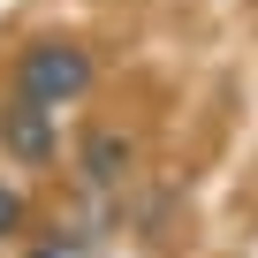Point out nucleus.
<instances>
[{
  "instance_id": "obj_1",
  "label": "nucleus",
  "mask_w": 258,
  "mask_h": 258,
  "mask_svg": "<svg viewBox=\"0 0 258 258\" xmlns=\"http://www.w3.org/2000/svg\"><path fill=\"white\" fill-rule=\"evenodd\" d=\"M16 91H31L38 106H69L91 91V53L69 46V38H38L16 53Z\"/></svg>"
},
{
  "instance_id": "obj_3",
  "label": "nucleus",
  "mask_w": 258,
  "mask_h": 258,
  "mask_svg": "<svg viewBox=\"0 0 258 258\" xmlns=\"http://www.w3.org/2000/svg\"><path fill=\"white\" fill-rule=\"evenodd\" d=\"M129 137H114V129H91L84 137V182H99V190H114L121 175H129Z\"/></svg>"
},
{
  "instance_id": "obj_4",
  "label": "nucleus",
  "mask_w": 258,
  "mask_h": 258,
  "mask_svg": "<svg viewBox=\"0 0 258 258\" xmlns=\"http://www.w3.org/2000/svg\"><path fill=\"white\" fill-rule=\"evenodd\" d=\"M16 228H23V198H16V190H8V182H0V243H8V235H16Z\"/></svg>"
},
{
  "instance_id": "obj_2",
  "label": "nucleus",
  "mask_w": 258,
  "mask_h": 258,
  "mask_svg": "<svg viewBox=\"0 0 258 258\" xmlns=\"http://www.w3.org/2000/svg\"><path fill=\"white\" fill-rule=\"evenodd\" d=\"M0 152H16L23 167H46L53 160V106H38L31 91H16L0 106Z\"/></svg>"
}]
</instances>
